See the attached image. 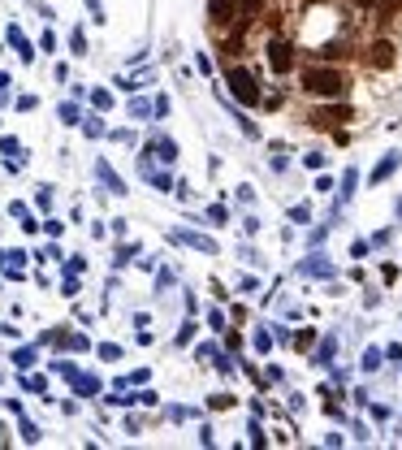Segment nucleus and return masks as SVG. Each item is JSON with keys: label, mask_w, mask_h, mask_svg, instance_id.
Masks as SVG:
<instances>
[{"label": "nucleus", "mask_w": 402, "mask_h": 450, "mask_svg": "<svg viewBox=\"0 0 402 450\" xmlns=\"http://www.w3.org/2000/svg\"><path fill=\"white\" fill-rule=\"evenodd\" d=\"M303 87L312 91V95H342V74L338 69H307L303 74Z\"/></svg>", "instance_id": "obj_1"}, {"label": "nucleus", "mask_w": 402, "mask_h": 450, "mask_svg": "<svg viewBox=\"0 0 402 450\" xmlns=\"http://www.w3.org/2000/svg\"><path fill=\"white\" fill-rule=\"evenodd\" d=\"M230 13H234V0H212V18L216 22H230Z\"/></svg>", "instance_id": "obj_5"}, {"label": "nucleus", "mask_w": 402, "mask_h": 450, "mask_svg": "<svg viewBox=\"0 0 402 450\" xmlns=\"http://www.w3.org/2000/svg\"><path fill=\"white\" fill-rule=\"evenodd\" d=\"M260 5H264V0H242V13H247V18H251V13H256V9H260Z\"/></svg>", "instance_id": "obj_7"}, {"label": "nucleus", "mask_w": 402, "mask_h": 450, "mask_svg": "<svg viewBox=\"0 0 402 450\" xmlns=\"http://www.w3.org/2000/svg\"><path fill=\"white\" fill-rule=\"evenodd\" d=\"M368 61H372L376 69H385V65H394V43H385V39H381V43H372V57H368Z\"/></svg>", "instance_id": "obj_4"}, {"label": "nucleus", "mask_w": 402, "mask_h": 450, "mask_svg": "<svg viewBox=\"0 0 402 450\" xmlns=\"http://www.w3.org/2000/svg\"><path fill=\"white\" fill-rule=\"evenodd\" d=\"M268 65L277 69V74H286V69L294 65V48L282 43V39H272V43H268Z\"/></svg>", "instance_id": "obj_3"}, {"label": "nucleus", "mask_w": 402, "mask_h": 450, "mask_svg": "<svg viewBox=\"0 0 402 450\" xmlns=\"http://www.w3.org/2000/svg\"><path fill=\"white\" fill-rule=\"evenodd\" d=\"M398 169V156H389V161H381V165H376V173H372V178L376 182H381V178H389V173Z\"/></svg>", "instance_id": "obj_6"}, {"label": "nucleus", "mask_w": 402, "mask_h": 450, "mask_svg": "<svg viewBox=\"0 0 402 450\" xmlns=\"http://www.w3.org/2000/svg\"><path fill=\"white\" fill-rule=\"evenodd\" d=\"M355 5H376V0H355Z\"/></svg>", "instance_id": "obj_8"}, {"label": "nucleus", "mask_w": 402, "mask_h": 450, "mask_svg": "<svg viewBox=\"0 0 402 450\" xmlns=\"http://www.w3.org/2000/svg\"><path fill=\"white\" fill-rule=\"evenodd\" d=\"M230 91L242 100V104H256L260 100V87H256V79H251L247 69H230Z\"/></svg>", "instance_id": "obj_2"}]
</instances>
